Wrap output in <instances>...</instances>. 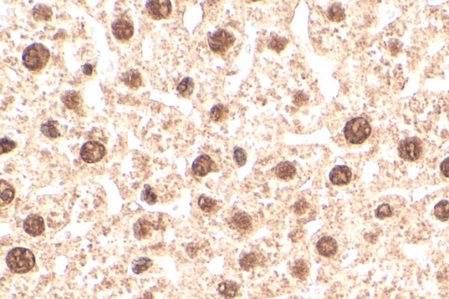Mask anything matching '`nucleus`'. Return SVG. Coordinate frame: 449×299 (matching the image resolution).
<instances>
[{"label":"nucleus","instance_id":"nucleus-1","mask_svg":"<svg viewBox=\"0 0 449 299\" xmlns=\"http://www.w3.org/2000/svg\"><path fill=\"white\" fill-rule=\"evenodd\" d=\"M8 268L15 274H25L35 266V256L25 248H14L6 255Z\"/></svg>","mask_w":449,"mask_h":299},{"label":"nucleus","instance_id":"nucleus-2","mask_svg":"<svg viewBox=\"0 0 449 299\" xmlns=\"http://www.w3.org/2000/svg\"><path fill=\"white\" fill-rule=\"evenodd\" d=\"M50 51L41 43H34L26 48L22 54L23 64L31 71H40L50 61Z\"/></svg>","mask_w":449,"mask_h":299},{"label":"nucleus","instance_id":"nucleus-3","mask_svg":"<svg viewBox=\"0 0 449 299\" xmlns=\"http://www.w3.org/2000/svg\"><path fill=\"white\" fill-rule=\"evenodd\" d=\"M371 134V127L367 119L356 117L350 119L344 127V136L351 144H362Z\"/></svg>","mask_w":449,"mask_h":299},{"label":"nucleus","instance_id":"nucleus-4","mask_svg":"<svg viewBox=\"0 0 449 299\" xmlns=\"http://www.w3.org/2000/svg\"><path fill=\"white\" fill-rule=\"evenodd\" d=\"M235 43V37L224 29H220L213 33L208 38V45L211 50L216 54L226 53Z\"/></svg>","mask_w":449,"mask_h":299},{"label":"nucleus","instance_id":"nucleus-5","mask_svg":"<svg viewBox=\"0 0 449 299\" xmlns=\"http://www.w3.org/2000/svg\"><path fill=\"white\" fill-rule=\"evenodd\" d=\"M421 141L417 137H410L401 141L398 144V154L404 161H415L422 154Z\"/></svg>","mask_w":449,"mask_h":299},{"label":"nucleus","instance_id":"nucleus-6","mask_svg":"<svg viewBox=\"0 0 449 299\" xmlns=\"http://www.w3.org/2000/svg\"><path fill=\"white\" fill-rule=\"evenodd\" d=\"M107 153V150L100 142L91 141L84 143L80 150L82 160L86 163H97L101 161Z\"/></svg>","mask_w":449,"mask_h":299},{"label":"nucleus","instance_id":"nucleus-7","mask_svg":"<svg viewBox=\"0 0 449 299\" xmlns=\"http://www.w3.org/2000/svg\"><path fill=\"white\" fill-rule=\"evenodd\" d=\"M146 8L149 15L156 20L167 19L171 14V2L168 0L148 1L146 4Z\"/></svg>","mask_w":449,"mask_h":299},{"label":"nucleus","instance_id":"nucleus-8","mask_svg":"<svg viewBox=\"0 0 449 299\" xmlns=\"http://www.w3.org/2000/svg\"><path fill=\"white\" fill-rule=\"evenodd\" d=\"M112 35L118 41H127L133 35V26L127 19H118L112 24Z\"/></svg>","mask_w":449,"mask_h":299},{"label":"nucleus","instance_id":"nucleus-9","mask_svg":"<svg viewBox=\"0 0 449 299\" xmlns=\"http://www.w3.org/2000/svg\"><path fill=\"white\" fill-rule=\"evenodd\" d=\"M158 224L150 221L149 219H139L133 225L134 237L139 240H146L152 235L153 231L159 229Z\"/></svg>","mask_w":449,"mask_h":299},{"label":"nucleus","instance_id":"nucleus-10","mask_svg":"<svg viewBox=\"0 0 449 299\" xmlns=\"http://www.w3.org/2000/svg\"><path fill=\"white\" fill-rule=\"evenodd\" d=\"M24 230L31 236L37 237L42 235L45 230L44 219L39 215H29L27 219L24 220Z\"/></svg>","mask_w":449,"mask_h":299},{"label":"nucleus","instance_id":"nucleus-11","mask_svg":"<svg viewBox=\"0 0 449 299\" xmlns=\"http://www.w3.org/2000/svg\"><path fill=\"white\" fill-rule=\"evenodd\" d=\"M215 163L207 154L198 156L192 163V171L198 177H206L214 170Z\"/></svg>","mask_w":449,"mask_h":299},{"label":"nucleus","instance_id":"nucleus-12","mask_svg":"<svg viewBox=\"0 0 449 299\" xmlns=\"http://www.w3.org/2000/svg\"><path fill=\"white\" fill-rule=\"evenodd\" d=\"M329 178L335 185H346L349 184L352 178L351 169L346 166H336L332 169Z\"/></svg>","mask_w":449,"mask_h":299},{"label":"nucleus","instance_id":"nucleus-13","mask_svg":"<svg viewBox=\"0 0 449 299\" xmlns=\"http://www.w3.org/2000/svg\"><path fill=\"white\" fill-rule=\"evenodd\" d=\"M317 249L320 255L324 257H331L337 253L338 244L335 239L325 236L317 242Z\"/></svg>","mask_w":449,"mask_h":299},{"label":"nucleus","instance_id":"nucleus-14","mask_svg":"<svg viewBox=\"0 0 449 299\" xmlns=\"http://www.w3.org/2000/svg\"><path fill=\"white\" fill-rule=\"evenodd\" d=\"M229 225L238 231L248 230L252 226L251 217L246 212H237L230 219Z\"/></svg>","mask_w":449,"mask_h":299},{"label":"nucleus","instance_id":"nucleus-15","mask_svg":"<svg viewBox=\"0 0 449 299\" xmlns=\"http://www.w3.org/2000/svg\"><path fill=\"white\" fill-rule=\"evenodd\" d=\"M122 81L124 85L130 89L137 90L142 85V77L136 69H129L122 75Z\"/></svg>","mask_w":449,"mask_h":299},{"label":"nucleus","instance_id":"nucleus-16","mask_svg":"<svg viewBox=\"0 0 449 299\" xmlns=\"http://www.w3.org/2000/svg\"><path fill=\"white\" fill-rule=\"evenodd\" d=\"M296 168L289 161H283L276 167L275 173L276 176L282 180H290L296 175Z\"/></svg>","mask_w":449,"mask_h":299},{"label":"nucleus","instance_id":"nucleus-17","mask_svg":"<svg viewBox=\"0 0 449 299\" xmlns=\"http://www.w3.org/2000/svg\"><path fill=\"white\" fill-rule=\"evenodd\" d=\"M53 16L52 9L46 4H36L33 9V17L39 22H48Z\"/></svg>","mask_w":449,"mask_h":299},{"label":"nucleus","instance_id":"nucleus-18","mask_svg":"<svg viewBox=\"0 0 449 299\" xmlns=\"http://www.w3.org/2000/svg\"><path fill=\"white\" fill-rule=\"evenodd\" d=\"M0 200H1V206L7 205L12 203V200L15 196V191L12 185L8 184L4 180H1L0 183Z\"/></svg>","mask_w":449,"mask_h":299},{"label":"nucleus","instance_id":"nucleus-19","mask_svg":"<svg viewBox=\"0 0 449 299\" xmlns=\"http://www.w3.org/2000/svg\"><path fill=\"white\" fill-rule=\"evenodd\" d=\"M219 293L223 296L224 299H232L237 295L239 292V285L232 281H224L221 283L218 287Z\"/></svg>","mask_w":449,"mask_h":299},{"label":"nucleus","instance_id":"nucleus-20","mask_svg":"<svg viewBox=\"0 0 449 299\" xmlns=\"http://www.w3.org/2000/svg\"><path fill=\"white\" fill-rule=\"evenodd\" d=\"M61 101L69 110H75L80 106L81 97L76 91H68L61 96Z\"/></svg>","mask_w":449,"mask_h":299},{"label":"nucleus","instance_id":"nucleus-21","mask_svg":"<svg viewBox=\"0 0 449 299\" xmlns=\"http://www.w3.org/2000/svg\"><path fill=\"white\" fill-rule=\"evenodd\" d=\"M179 94L183 98H189L194 91V81L190 77H185L176 87Z\"/></svg>","mask_w":449,"mask_h":299},{"label":"nucleus","instance_id":"nucleus-22","mask_svg":"<svg viewBox=\"0 0 449 299\" xmlns=\"http://www.w3.org/2000/svg\"><path fill=\"white\" fill-rule=\"evenodd\" d=\"M56 124H57V122L54 121L52 119L47 121V122L43 123L41 126V131H42V134L48 138L50 139H56L58 137H60L61 134L58 131Z\"/></svg>","mask_w":449,"mask_h":299},{"label":"nucleus","instance_id":"nucleus-23","mask_svg":"<svg viewBox=\"0 0 449 299\" xmlns=\"http://www.w3.org/2000/svg\"><path fill=\"white\" fill-rule=\"evenodd\" d=\"M228 114V109L224 106V104H216L214 105L210 111L211 119L214 122H221L226 119Z\"/></svg>","mask_w":449,"mask_h":299},{"label":"nucleus","instance_id":"nucleus-24","mask_svg":"<svg viewBox=\"0 0 449 299\" xmlns=\"http://www.w3.org/2000/svg\"><path fill=\"white\" fill-rule=\"evenodd\" d=\"M328 18L334 22H340L346 19V14L342 6L339 4H335L328 8Z\"/></svg>","mask_w":449,"mask_h":299},{"label":"nucleus","instance_id":"nucleus-25","mask_svg":"<svg viewBox=\"0 0 449 299\" xmlns=\"http://www.w3.org/2000/svg\"><path fill=\"white\" fill-rule=\"evenodd\" d=\"M434 215L441 221H447L449 219V201L442 200L435 205Z\"/></svg>","mask_w":449,"mask_h":299},{"label":"nucleus","instance_id":"nucleus-26","mask_svg":"<svg viewBox=\"0 0 449 299\" xmlns=\"http://www.w3.org/2000/svg\"><path fill=\"white\" fill-rule=\"evenodd\" d=\"M291 273L295 277H297L300 280H305L309 274V269L307 264L305 263L303 260H298L295 261L292 268H291Z\"/></svg>","mask_w":449,"mask_h":299},{"label":"nucleus","instance_id":"nucleus-27","mask_svg":"<svg viewBox=\"0 0 449 299\" xmlns=\"http://www.w3.org/2000/svg\"><path fill=\"white\" fill-rule=\"evenodd\" d=\"M153 266V261L148 257H141L133 262V271L136 275L149 270Z\"/></svg>","mask_w":449,"mask_h":299},{"label":"nucleus","instance_id":"nucleus-28","mask_svg":"<svg viewBox=\"0 0 449 299\" xmlns=\"http://www.w3.org/2000/svg\"><path fill=\"white\" fill-rule=\"evenodd\" d=\"M257 263H258V257L255 253L244 254L240 260V267L245 270H249V269L255 268Z\"/></svg>","mask_w":449,"mask_h":299},{"label":"nucleus","instance_id":"nucleus-29","mask_svg":"<svg viewBox=\"0 0 449 299\" xmlns=\"http://www.w3.org/2000/svg\"><path fill=\"white\" fill-rule=\"evenodd\" d=\"M198 206L201 209L202 211L206 213H209L214 210V208L217 205V202L215 200L210 199L206 196L202 195L198 199Z\"/></svg>","mask_w":449,"mask_h":299},{"label":"nucleus","instance_id":"nucleus-30","mask_svg":"<svg viewBox=\"0 0 449 299\" xmlns=\"http://www.w3.org/2000/svg\"><path fill=\"white\" fill-rule=\"evenodd\" d=\"M287 44H288V41L286 39L278 36V35H274L271 39V42L269 43V48L271 50H274L275 52H277V53H280L285 49Z\"/></svg>","mask_w":449,"mask_h":299},{"label":"nucleus","instance_id":"nucleus-31","mask_svg":"<svg viewBox=\"0 0 449 299\" xmlns=\"http://www.w3.org/2000/svg\"><path fill=\"white\" fill-rule=\"evenodd\" d=\"M141 199L150 205H153L157 202V195L154 191V189L149 184L145 185L144 189L141 192Z\"/></svg>","mask_w":449,"mask_h":299},{"label":"nucleus","instance_id":"nucleus-32","mask_svg":"<svg viewBox=\"0 0 449 299\" xmlns=\"http://www.w3.org/2000/svg\"><path fill=\"white\" fill-rule=\"evenodd\" d=\"M392 216V207L388 203H383L376 210V217L377 219H386Z\"/></svg>","mask_w":449,"mask_h":299},{"label":"nucleus","instance_id":"nucleus-33","mask_svg":"<svg viewBox=\"0 0 449 299\" xmlns=\"http://www.w3.org/2000/svg\"><path fill=\"white\" fill-rule=\"evenodd\" d=\"M233 158H234V161H236L237 164L241 167V166H244L247 161V153L245 152V150H242L241 148L236 147V148H234V151H233Z\"/></svg>","mask_w":449,"mask_h":299},{"label":"nucleus","instance_id":"nucleus-34","mask_svg":"<svg viewBox=\"0 0 449 299\" xmlns=\"http://www.w3.org/2000/svg\"><path fill=\"white\" fill-rule=\"evenodd\" d=\"M1 146V154L9 153L16 148V143L13 141H11L7 138H2L0 141Z\"/></svg>","mask_w":449,"mask_h":299},{"label":"nucleus","instance_id":"nucleus-35","mask_svg":"<svg viewBox=\"0 0 449 299\" xmlns=\"http://www.w3.org/2000/svg\"><path fill=\"white\" fill-rule=\"evenodd\" d=\"M309 98L305 93L303 92H297L294 95L293 103L297 106H302L308 102Z\"/></svg>","mask_w":449,"mask_h":299},{"label":"nucleus","instance_id":"nucleus-36","mask_svg":"<svg viewBox=\"0 0 449 299\" xmlns=\"http://www.w3.org/2000/svg\"><path fill=\"white\" fill-rule=\"evenodd\" d=\"M308 208L309 203L305 200H299L294 204V211L298 215L304 214Z\"/></svg>","mask_w":449,"mask_h":299},{"label":"nucleus","instance_id":"nucleus-37","mask_svg":"<svg viewBox=\"0 0 449 299\" xmlns=\"http://www.w3.org/2000/svg\"><path fill=\"white\" fill-rule=\"evenodd\" d=\"M441 170L446 177L449 178V157L446 158L441 164Z\"/></svg>","mask_w":449,"mask_h":299},{"label":"nucleus","instance_id":"nucleus-38","mask_svg":"<svg viewBox=\"0 0 449 299\" xmlns=\"http://www.w3.org/2000/svg\"><path fill=\"white\" fill-rule=\"evenodd\" d=\"M92 71H93V66L90 63H85L84 66H83V72H84V75L86 76H92Z\"/></svg>","mask_w":449,"mask_h":299},{"label":"nucleus","instance_id":"nucleus-39","mask_svg":"<svg viewBox=\"0 0 449 299\" xmlns=\"http://www.w3.org/2000/svg\"><path fill=\"white\" fill-rule=\"evenodd\" d=\"M141 299H154V297L151 292H145L144 295L141 297Z\"/></svg>","mask_w":449,"mask_h":299}]
</instances>
